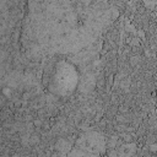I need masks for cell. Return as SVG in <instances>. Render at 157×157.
Here are the masks:
<instances>
[{
    "label": "cell",
    "mask_w": 157,
    "mask_h": 157,
    "mask_svg": "<svg viewBox=\"0 0 157 157\" xmlns=\"http://www.w3.org/2000/svg\"><path fill=\"white\" fill-rule=\"evenodd\" d=\"M112 21L108 0H28V36L39 54H77Z\"/></svg>",
    "instance_id": "cell-1"
},
{
    "label": "cell",
    "mask_w": 157,
    "mask_h": 157,
    "mask_svg": "<svg viewBox=\"0 0 157 157\" xmlns=\"http://www.w3.org/2000/svg\"><path fill=\"white\" fill-rule=\"evenodd\" d=\"M78 81L80 74L77 67L67 60H59L49 77L48 90L54 96L67 97L75 92Z\"/></svg>",
    "instance_id": "cell-2"
},
{
    "label": "cell",
    "mask_w": 157,
    "mask_h": 157,
    "mask_svg": "<svg viewBox=\"0 0 157 157\" xmlns=\"http://www.w3.org/2000/svg\"><path fill=\"white\" fill-rule=\"evenodd\" d=\"M75 147L85 151L88 157H98L103 155L107 148L105 137L98 131H86L78 136L75 142Z\"/></svg>",
    "instance_id": "cell-3"
},
{
    "label": "cell",
    "mask_w": 157,
    "mask_h": 157,
    "mask_svg": "<svg viewBox=\"0 0 157 157\" xmlns=\"http://www.w3.org/2000/svg\"><path fill=\"white\" fill-rule=\"evenodd\" d=\"M96 86V75L93 72H83L80 75V81H78V91L81 93H88L92 91Z\"/></svg>",
    "instance_id": "cell-4"
},
{
    "label": "cell",
    "mask_w": 157,
    "mask_h": 157,
    "mask_svg": "<svg viewBox=\"0 0 157 157\" xmlns=\"http://www.w3.org/2000/svg\"><path fill=\"white\" fill-rule=\"evenodd\" d=\"M136 144L134 142H129V144H124L119 147L118 151V156H121V157H129V156H132L136 151Z\"/></svg>",
    "instance_id": "cell-5"
},
{
    "label": "cell",
    "mask_w": 157,
    "mask_h": 157,
    "mask_svg": "<svg viewBox=\"0 0 157 157\" xmlns=\"http://www.w3.org/2000/svg\"><path fill=\"white\" fill-rule=\"evenodd\" d=\"M71 148H72L71 147V144L67 142V141H65V140H59L58 144H56V150H60L61 151L60 155H67Z\"/></svg>",
    "instance_id": "cell-6"
},
{
    "label": "cell",
    "mask_w": 157,
    "mask_h": 157,
    "mask_svg": "<svg viewBox=\"0 0 157 157\" xmlns=\"http://www.w3.org/2000/svg\"><path fill=\"white\" fill-rule=\"evenodd\" d=\"M67 156L69 157H88V155L85 151H82L77 147H72V150L67 153Z\"/></svg>",
    "instance_id": "cell-7"
},
{
    "label": "cell",
    "mask_w": 157,
    "mask_h": 157,
    "mask_svg": "<svg viewBox=\"0 0 157 157\" xmlns=\"http://www.w3.org/2000/svg\"><path fill=\"white\" fill-rule=\"evenodd\" d=\"M142 1L148 9H152V10L157 9V0H142Z\"/></svg>",
    "instance_id": "cell-8"
},
{
    "label": "cell",
    "mask_w": 157,
    "mask_h": 157,
    "mask_svg": "<svg viewBox=\"0 0 157 157\" xmlns=\"http://www.w3.org/2000/svg\"><path fill=\"white\" fill-rule=\"evenodd\" d=\"M117 144H118V136H112L110 140L108 141V147L114 148V147L117 146Z\"/></svg>",
    "instance_id": "cell-9"
},
{
    "label": "cell",
    "mask_w": 157,
    "mask_h": 157,
    "mask_svg": "<svg viewBox=\"0 0 157 157\" xmlns=\"http://www.w3.org/2000/svg\"><path fill=\"white\" fill-rule=\"evenodd\" d=\"M118 16H119V11H118V9L114 7V6H112V20H113V21L117 20Z\"/></svg>",
    "instance_id": "cell-10"
},
{
    "label": "cell",
    "mask_w": 157,
    "mask_h": 157,
    "mask_svg": "<svg viewBox=\"0 0 157 157\" xmlns=\"http://www.w3.org/2000/svg\"><path fill=\"white\" fill-rule=\"evenodd\" d=\"M126 31H129V32H132V33H136V31L134 29V27L129 23V21H126Z\"/></svg>",
    "instance_id": "cell-11"
},
{
    "label": "cell",
    "mask_w": 157,
    "mask_h": 157,
    "mask_svg": "<svg viewBox=\"0 0 157 157\" xmlns=\"http://www.w3.org/2000/svg\"><path fill=\"white\" fill-rule=\"evenodd\" d=\"M136 33H137V36H139L141 39H145V32H144L142 29H139Z\"/></svg>",
    "instance_id": "cell-12"
},
{
    "label": "cell",
    "mask_w": 157,
    "mask_h": 157,
    "mask_svg": "<svg viewBox=\"0 0 157 157\" xmlns=\"http://www.w3.org/2000/svg\"><path fill=\"white\" fill-rule=\"evenodd\" d=\"M131 45H139V38H132V40L130 42Z\"/></svg>",
    "instance_id": "cell-13"
},
{
    "label": "cell",
    "mask_w": 157,
    "mask_h": 157,
    "mask_svg": "<svg viewBox=\"0 0 157 157\" xmlns=\"http://www.w3.org/2000/svg\"><path fill=\"white\" fill-rule=\"evenodd\" d=\"M108 156H118V151H110L108 152Z\"/></svg>",
    "instance_id": "cell-14"
},
{
    "label": "cell",
    "mask_w": 157,
    "mask_h": 157,
    "mask_svg": "<svg viewBox=\"0 0 157 157\" xmlns=\"http://www.w3.org/2000/svg\"><path fill=\"white\" fill-rule=\"evenodd\" d=\"M151 150H152V151H156V150H157V145H152V146H151Z\"/></svg>",
    "instance_id": "cell-15"
},
{
    "label": "cell",
    "mask_w": 157,
    "mask_h": 157,
    "mask_svg": "<svg viewBox=\"0 0 157 157\" xmlns=\"http://www.w3.org/2000/svg\"><path fill=\"white\" fill-rule=\"evenodd\" d=\"M156 22H157V20H156Z\"/></svg>",
    "instance_id": "cell-16"
}]
</instances>
